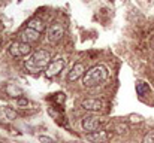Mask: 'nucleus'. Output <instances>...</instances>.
I'll use <instances>...</instances> for the list:
<instances>
[{
    "mask_svg": "<svg viewBox=\"0 0 154 143\" xmlns=\"http://www.w3.org/2000/svg\"><path fill=\"white\" fill-rule=\"evenodd\" d=\"M106 78H108V69L105 66H102V64H99V66L91 67L82 76V85L85 88H93V87H97L102 82H105Z\"/></svg>",
    "mask_w": 154,
    "mask_h": 143,
    "instance_id": "obj_2",
    "label": "nucleus"
},
{
    "mask_svg": "<svg viewBox=\"0 0 154 143\" xmlns=\"http://www.w3.org/2000/svg\"><path fill=\"white\" fill-rule=\"evenodd\" d=\"M5 112H6V115H8L11 119H15V118H17V113H15L14 110H11L9 107H5Z\"/></svg>",
    "mask_w": 154,
    "mask_h": 143,
    "instance_id": "obj_17",
    "label": "nucleus"
},
{
    "mask_svg": "<svg viewBox=\"0 0 154 143\" xmlns=\"http://www.w3.org/2000/svg\"><path fill=\"white\" fill-rule=\"evenodd\" d=\"M108 133L106 131H94V133H88L87 134V139L90 142H96V143H103L108 140Z\"/></svg>",
    "mask_w": 154,
    "mask_h": 143,
    "instance_id": "obj_10",
    "label": "nucleus"
},
{
    "mask_svg": "<svg viewBox=\"0 0 154 143\" xmlns=\"http://www.w3.org/2000/svg\"><path fill=\"white\" fill-rule=\"evenodd\" d=\"M85 67H84V64L82 63H76L73 67H72V70L69 72V75H67V79L70 81V82H75L76 79H79V78H82L85 73Z\"/></svg>",
    "mask_w": 154,
    "mask_h": 143,
    "instance_id": "obj_8",
    "label": "nucleus"
},
{
    "mask_svg": "<svg viewBox=\"0 0 154 143\" xmlns=\"http://www.w3.org/2000/svg\"><path fill=\"white\" fill-rule=\"evenodd\" d=\"M39 36H41V33H38V31H35V30H32V28H29V27H27L26 30H23L21 34H20L21 42H26V43L36 42V40L39 39Z\"/></svg>",
    "mask_w": 154,
    "mask_h": 143,
    "instance_id": "obj_9",
    "label": "nucleus"
},
{
    "mask_svg": "<svg viewBox=\"0 0 154 143\" xmlns=\"http://www.w3.org/2000/svg\"><path fill=\"white\" fill-rule=\"evenodd\" d=\"M27 27L32 28V30H35V31H38V33H42L45 30V22L41 18H33V19H30L27 22Z\"/></svg>",
    "mask_w": 154,
    "mask_h": 143,
    "instance_id": "obj_11",
    "label": "nucleus"
},
{
    "mask_svg": "<svg viewBox=\"0 0 154 143\" xmlns=\"http://www.w3.org/2000/svg\"><path fill=\"white\" fill-rule=\"evenodd\" d=\"M153 48H154V40H153Z\"/></svg>",
    "mask_w": 154,
    "mask_h": 143,
    "instance_id": "obj_19",
    "label": "nucleus"
},
{
    "mask_svg": "<svg viewBox=\"0 0 154 143\" xmlns=\"http://www.w3.org/2000/svg\"><path fill=\"white\" fill-rule=\"evenodd\" d=\"M17 104H18V107L26 109V107L29 106V100H27V98H24V97H20V98L17 100Z\"/></svg>",
    "mask_w": 154,
    "mask_h": 143,
    "instance_id": "obj_14",
    "label": "nucleus"
},
{
    "mask_svg": "<svg viewBox=\"0 0 154 143\" xmlns=\"http://www.w3.org/2000/svg\"><path fill=\"white\" fill-rule=\"evenodd\" d=\"M64 36V28L60 22H54L51 27L47 30V39L50 43H57L61 40V37Z\"/></svg>",
    "mask_w": 154,
    "mask_h": 143,
    "instance_id": "obj_4",
    "label": "nucleus"
},
{
    "mask_svg": "<svg viewBox=\"0 0 154 143\" xmlns=\"http://www.w3.org/2000/svg\"><path fill=\"white\" fill-rule=\"evenodd\" d=\"M100 125H102V121H100V118L96 116V115H87V116H84L82 121H81V127H82V130H84L85 133H94V131L99 130Z\"/></svg>",
    "mask_w": 154,
    "mask_h": 143,
    "instance_id": "obj_3",
    "label": "nucleus"
},
{
    "mask_svg": "<svg viewBox=\"0 0 154 143\" xmlns=\"http://www.w3.org/2000/svg\"><path fill=\"white\" fill-rule=\"evenodd\" d=\"M50 63H51V54L45 49H39L29 55L24 66L30 73H39V72L45 70Z\"/></svg>",
    "mask_w": 154,
    "mask_h": 143,
    "instance_id": "obj_1",
    "label": "nucleus"
},
{
    "mask_svg": "<svg viewBox=\"0 0 154 143\" xmlns=\"http://www.w3.org/2000/svg\"><path fill=\"white\" fill-rule=\"evenodd\" d=\"M136 93H138V95H141V97L147 95L148 93H150V85H148L147 82L139 81V82L136 84Z\"/></svg>",
    "mask_w": 154,
    "mask_h": 143,
    "instance_id": "obj_12",
    "label": "nucleus"
},
{
    "mask_svg": "<svg viewBox=\"0 0 154 143\" xmlns=\"http://www.w3.org/2000/svg\"><path fill=\"white\" fill-rule=\"evenodd\" d=\"M39 142L41 143H57L52 137H48V136H39Z\"/></svg>",
    "mask_w": 154,
    "mask_h": 143,
    "instance_id": "obj_15",
    "label": "nucleus"
},
{
    "mask_svg": "<svg viewBox=\"0 0 154 143\" xmlns=\"http://www.w3.org/2000/svg\"><path fill=\"white\" fill-rule=\"evenodd\" d=\"M6 93H8V95H11V97H18V98H20V95H23V91L18 87H14L12 84H9L6 87Z\"/></svg>",
    "mask_w": 154,
    "mask_h": 143,
    "instance_id": "obj_13",
    "label": "nucleus"
},
{
    "mask_svg": "<svg viewBox=\"0 0 154 143\" xmlns=\"http://www.w3.org/2000/svg\"><path fill=\"white\" fill-rule=\"evenodd\" d=\"M142 143H154V133L147 134V136L142 139Z\"/></svg>",
    "mask_w": 154,
    "mask_h": 143,
    "instance_id": "obj_16",
    "label": "nucleus"
},
{
    "mask_svg": "<svg viewBox=\"0 0 154 143\" xmlns=\"http://www.w3.org/2000/svg\"><path fill=\"white\" fill-rule=\"evenodd\" d=\"M81 107L88 112H99V110H102L103 103L97 98H85L81 101Z\"/></svg>",
    "mask_w": 154,
    "mask_h": 143,
    "instance_id": "obj_7",
    "label": "nucleus"
},
{
    "mask_svg": "<svg viewBox=\"0 0 154 143\" xmlns=\"http://www.w3.org/2000/svg\"><path fill=\"white\" fill-rule=\"evenodd\" d=\"M64 66H66L64 58H55L54 61H51V63L48 64V67L45 69V75H47L48 78H52V76L58 75V73L64 69Z\"/></svg>",
    "mask_w": 154,
    "mask_h": 143,
    "instance_id": "obj_6",
    "label": "nucleus"
},
{
    "mask_svg": "<svg viewBox=\"0 0 154 143\" xmlns=\"http://www.w3.org/2000/svg\"><path fill=\"white\" fill-rule=\"evenodd\" d=\"M9 52L14 57H26V55H30L32 54V46H30V43H26V42L18 40V42H14L11 45Z\"/></svg>",
    "mask_w": 154,
    "mask_h": 143,
    "instance_id": "obj_5",
    "label": "nucleus"
},
{
    "mask_svg": "<svg viewBox=\"0 0 154 143\" xmlns=\"http://www.w3.org/2000/svg\"><path fill=\"white\" fill-rule=\"evenodd\" d=\"M75 143H82V142H75Z\"/></svg>",
    "mask_w": 154,
    "mask_h": 143,
    "instance_id": "obj_18",
    "label": "nucleus"
}]
</instances>
